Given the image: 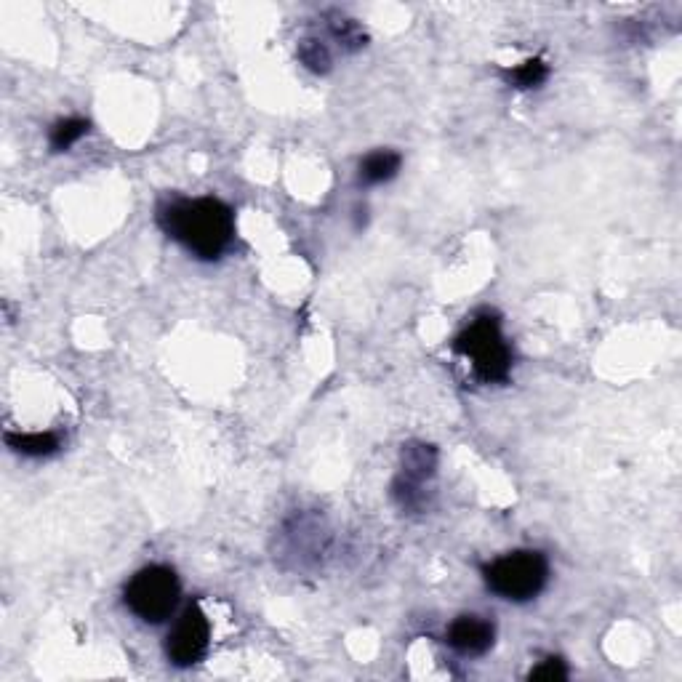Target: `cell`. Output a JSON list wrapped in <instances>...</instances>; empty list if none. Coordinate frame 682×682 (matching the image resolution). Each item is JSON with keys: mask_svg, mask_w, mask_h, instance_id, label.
I'll return each mask as SVG.
<instances>
[{"mask_svg": "<svg viewBox=\"0 0 682 682\" xmlns=\"http://www.w3.org/2000/svg\"><path fill=\"white\" fill-rule=\"evenodd\" d=\"M158 224L168 238L203 262H214L235 238L232 208L219 198H174L160 206Z\"/></svg>", "mask_w": 682, "mask_h": 682, "instance_id": "cell-1", "label": "cell"}, {"mask_svg": "<svg viewBox=\"0 0 682 682\" xmlns=\"http://www.w3.org/2000/svg\"><path fill=\"white\" fill-rule=\"evenodd\" d=\"M437 451L427 443H408L403 445V475L400 480L413 485H421L435 477Z\"/></svg>", "mask_w": 682, "mask_h": 682, "instance_id": "cell-7", "label": "cell"}, {"mask_svg": "<svg viewBox=\"0 0 682 682\" xmlns=\"http://www.w3.org/2000/svg\"><path fill=\"white\" fill-rule=\"evenodd\" d=\"M483 579L493 595L512 603H528L547 587L549 563L536 549H517L483 565Z\"/></svg>", "mask_w": 682, "mask_h": 682, "instance_id": "cell-3", "label": "cell"}, {"mask_svg": "<svg viewBox=\"0 0 682 682\" xmlns=\"http://www.w3.org/2000/svg\"><path fill=\"white\" fill-rule=\"evenodd\" d=\"M182 597V584L174 568L168 565H147L126 584L123 600L126 608L144 624H163L174 616Z\"/></svg>", "mask_w": 682, "mask_h": 682, "instance_id": "cell-4", "label": "cell"}, {"mask_svg": "<svg viewBox=\"0 0 682 682\" xmlns=\"http://www.w3.org/2000/svg\"><path fill=\"white\" fill-rule=\"evenodd\" d=\"M211 645V624L198 603L184 608V613L176 619L174 629L168 632L166 656L174 667H192L206 656Z\"/></svg>", "mask_w": 682, "mask_h": 682, "instance_id": "cell-5", "label": "cell"}, {"mask_svg": "<svg viewBox=\"0 0 682 682\" xmlns=\"http://www.w3.org/2000/svg\"><path fill=\"white\" fill-rule=\"evenodd\" d=\"M328 35H331L344 51H360V48L365 46L363 27H360L355 19H347V16L336 14L334 19L328 22Z\"/></svg>", "mask_w": 682, "mask_h": 682, "instance_id": "cell-11", "label": "cell"}, {"mask_svg": "<svg viewBox=\"0 0 682 682\" xmlns=\"http://www.w3.org/2000/svg\"><path fill=\"white\" fill-rule=\"evenodd\" d=\"M403 166V158L392 150H376L371 155H365L363 163H360V171H357V179L365 187L371 184H384L389 179H395L397 171Z\"/></svg>", "mask_w": 682, "mask_h": 682, "instance_id": "cell-9", "label": "cell"}, {"mask_svg": "<svg viewBox=\"0 0 682 682\" xmlns=\"http://www.w3.org/2000/svg\"><path fill=\"white\" fill-rule=\"evenodd\" d=\"M453 349L461 357H467L477 376L488 381V384H501L512 373V349H509L507 339L501 334V320L491 315V312L477 315L456 336Z\"/></svg>", "mask_w": 682, "mask_h": 682, "instance_id": "cell-2", "label": "cell"}, {"mask_svg": "<svg viewBox=\"0 0 682 682\" xmlns=\"http://www.w3.org/2000/svg\"><path fill=\"white\" fill-rule=\"evenodd\" d=\"M493 640H496L493 621H488L485 616H472V613L453 619L448 632H445V643L461 656H483L493 648Z\"/></svg>", "mask_w": 682, "mask_h": 682, "instance_id": "cell-6", "label": "cell"}, {"mask_svg": "<svg viewBox=\"0 0 682 682\" xmlns=\"http://www.w3.org/2000/svg\"><path fill=\"white\" fill-rule=\"evenodd\" d=\"M299 59L307 70L312 72H328L331 70V51L320 38H307L299 43Z\"/></svg>", "mask_w": 682, "mask_h": 682, "instance_id": "cell-13", "label": "cell"}, {"mask_svg": "<svg viewBox=\"0 0 682 682\" xmlns=\"http://www.w3.org/2000/svg\"><path fill=\"white\" fill-rule=\"evenodd\" d=\"M6 443L11 451L30 456V459H46L62 448V437L56 432H8Z\"/></svg>", "mask_w": 682, "mask_h": 682, "instance_id": "cell-8", "label": "cell"}, {"mask_svg": "<svg viewBox=\"0 0 682 682\" xmlns=\"http://www.w3.org/2000/svg\"><path fill=\"white\" fill-rule=\"evenodd\" d=\"M91 123L83 118H64L59 123H54V128L48 131V144L54 152L70 150L72 144H78L83 136L88 134Z\"/></svg>", "mask_w": 682, "mask_h": 682, "instance_id": "cell-10", "label": "cell"}, {"mask_svg": "<svg viewBox=\"0 0 682 682\" xmlns=\"http://www.w3.org/2000/svg\"><path fill=\"white\" fill-rule=\"evenodd\" d=\"M568 677V667H565L563 659H555V656H549V659H544L539 664V667H533L531 672H528V680H565Z\"/></svg>", "mask_w": 682, "mask_h": 682, "instance_id": "cell-14", "label": "cell"}, {"mask_svg": "<svg viewBox=\"0 0 682 682\" xmlns=\"http://www.w3.org/2000/svg\"><path fill=\"white\" fill-rule=\"evenodd\" d=\"M504 78L515 88H539L549 78V67L544 59H528V62L517 64L515 70L504 72Z\"/></svg>", "mask_w": 682, "mask_h": 682, "instance_id": "cell-12", "label": "cell"}]
</instances>
